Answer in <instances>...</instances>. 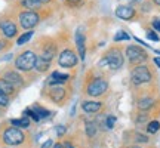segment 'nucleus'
<instances>
[{
	"mask_svg": "<svg viewBox=\"0 0 160 148\" xmlns=\"http://www.w3.org/2000/svg\"><path fill=\"white\" fill-rule=\"evenodd\" d=\"M125 64V57H123V52L120 51L119 47H110L108 51L102 55V58L99 59L98 65L102 67V68H110L113 71H117L123 67Z\"/></svg>",
	"mask_w": 160,
	"mask_h": 148,
	"instance_id": "nucleus-1",
	"label": "nucleus"
},
{
	"mask_svg": "<svg viewBox=\"0 0 160 148\" xmlns=\"http://www.w3.org/2000/svg\"><path fill=\"white\" fill-rule=\"evenodd\" d=\"M37 53L34 51H24L15 58V68L22 73H28L31 70H34Z\"/></svg>",
	"mask_w": 160,
	"mask_h": 148,
	"instance_id": "nucleus-2",
	"label": "nucleus"
},
{
	"mask_svg": "<svg viewBox=\"0 0 160 148\" xmlns=\"http://www.w3.org/2000/svg\"><path fill=\"white\" fill-rule=\"evenodd\" d=\"M153 79V74H151V70H150L148 65H144V64H139V65H135L131 71V81L135 86H141L145 85V83H150Z\"/></svg>",
	"mask_w": 160,
	"mask_h": 148,
	"instance_id": "nucleus-3",
	"label": "nucleus"
},
{
	"mask_svg": "<svg viewBox=\"0 0 160 148\" xmlns=\"http://www.w3.org/2000/svg\"><path fill=\"white\" fill-rule=\"evenodd\" d=\"M18 21H19V27L24 30H33L34 27H37L42 21V17L39 15V12L36 11H22L19 12L18 15Z\"/></svg>",
	"mask_w": 160,
	"mask_h": 148,
	"instance_id": "nucleus-4",
	"label": "nucleus"
},
{
	"mask_svg": "<svg viewBox=\"0 0 160 148\" xmlns=\"http://www.w3.org/2000/svg\"><path fill=\"white\" fill-rule=\"evenodd\" d=\"M126 58H128L131 65H139V64H144L148 59V53H147V51H144L141 46L129 45L126 47Z\"/></svg>",
	"mask_w": 160,
	"mask_h": 148,
	"instance_id": "nucleus-5",
	"label": "nucleus"
},
{
	"mask_svg": "<svg viewBox=\"0 0 160 148\" xmlns=\"http://www.w3.org/2000/svg\"><path fill=\"white\" fill-rule=\"evenodd\" d=\"M107 91H108V81L104 79V77H95L86 86V93L89 96H95V98L101 96Z\"/></svg>",
	"mask_w": 160,
	"mask_h": 148,
	"instance_id": "nucleus-6",
	"label": "nucleus"
},
{
	"mask_svg": "<svg viewBox=\"0 0 160 148\" xmlns=\"http://www.w3.org/2000/svg\"><path fill=\"white\" fill-rule=\"evenodd\" d=\"M79 64V57L73 49H64L58 57V65L62 68H73Z\"/></svg>",
	"mask_w": 160,
	"mask_h": 148,
	"instance_id": "nucleus-7",
	"label": "nucleus"
},
{
	"mask_svg": "<svg viewBox=\"0 0 160 148\" xmlns=\"http://www.w3.org/2000/svg\"><path fill=\"white\" fill-rule=\"evenodd\" d=\"M24 136L22 131H19L18 127H9V129H6L3 132V142L6 145H12V147H15V145H19V144L24 142Z\"/></svg>",
	"mask_w": 160,
	"mask_h": 148,
	"instance_id": "nucleus-8",
	"label": "nucleus"
},
{
	"mask_svg": "<svg viewBox=\"0 0 160 148\" xmlns=\"http://www.w3.org/2000/svg\"><path fill=\"white\" fill-rule=\"evenodd\" d=\"M0 33L6 39H15L18 36V25L9 18H2L0 19Z\"/></svg>",
	"mask_w": 160,
	"mask_h": 148,
	"instance_id": "nucleus-9",
	"label": "nucleus"
},
{
	"mask_svg": "<svg viewBox=\"0 0 160 148\" xmlns=\"http://www.w3.org/2000/svg\"><path fill=\"white\" fill-rule=\"evenodd\" d=\"M39 58H42L43 61L52 62L53 58L57 57V43L52 42V40H46L45 43L40 47V53L37 55Z\"/></svg>",
	"mask_w": 160,
	"mask_h": 148,
	"instance_id": "nucleus-10",
	"label": "nucleus"
},
{
	"mask_svg": "<svg viewBox=\"0 0 160 148\" xmlns=\"http://www.w3.org/2000/svg\"><path fill=\"white\" fill-rule=\"evenodd\" d=\"M116 17L123 19V21H132L138 17V12L133 6H129V5H120L116 7Z\"/></svg>",
	"mask_w": 160,
	"mask_h": 148,
	"instance_id": "nucleus-11",
	"label": "nucleus"
},
{
	"mask_svg": "<svg viewBox=\"0 0 160 148\" xmlns=\"http://www.w3.org/2000/svg\"><path fill=\"white\" fill-rule=\"evenodd\" d=\"M2 77L6 80V81H9L15 89H18V87H22L24 85H25V81H24V77L19 74V71H15V70H6V71H3L2 73Z\"/></svg>",
	"mask_w": 160,
	"mask_h": 148,
	"instance_id": "nucleus-12",
	"label": "nucleus"
},
{
	"mask_svg": "<svg viewBox=\"0 0 160 148\" xmlns=\"http://www.w3.org/2000/svg\"><path fill=\"white\" fill-rule=\"evenodd\" d=\"M76 47H77V52H79V58L82 61H85L86 58V40H85V34L77 30L76 33Z\"/></svg>",
	"mask_w": 160,
	"mask_h": 148,
	"instance_id": "nucleus-13",
	"label": "nucleus"
},
{
	"mask_svg": "<svg viewBox=\"0 0 160 148\" xmlns=\"http://www.w3.org/2000/svg\"><path fill=\"white\" fill-rule=\"evenodd\" d=\"M65 95H67V91L64 89L62 86H52L51 91H49V98H51L53 102H62L64 98H65Z\"/></svg>",
	"mask_w": 160,
	"mask_h": 148,
	"instance_id": "nucleus-14",
	"label": "nucleus"
},
{
	"mask_svg": "<svg viewBox=\"0 0 160 148\" xmlns=\"http://www.w3.org/2000/svg\"><path fill=\"white\" fill-rule=\"evenodd\" d=\"M68 80H70L68 74H62V73H59V71H53V73L51 74L49 80H48V83L51 86H61V85H64V83H67Z\"/></svg>",
	"mask_w": 160,
	"mask_h": 148,
	"instance_id": "nucleus-15",
	"label": "nucleus"
},
{
	"mask_svg": "<svg viewBox=\"0 0 160 148\" xmlns=\"http://www.w3.org/2000/svg\"><path fill=\"white\" fill-rule=\"evenodd\" d=\"M82 108L86 113H98L102 108V102H99V101H85V102H82Z\"/></svg>",
	"mask_w": 160,
	"mask_h": 148,
	"instance_id": "nucleus-16",
	"label": "nucleus"
},
{
	"mask_svg": "<svg viewBox=\"0 0 160 148\" xmlns=\"http://www.w3.org/2000/svg\"><path fill=\"white\" fill-rule=\"evenodd\" d=\"M0 91L3 92V93H6L8 96H11V95H13V93H15V91H17V89H15V87H13L9 81H6L3 77H0Z\"/></svg>",
	"mask_w": 160,
	"mask_h": 148,
	"instance_id": "nucleus-17",
	"label": "nucleus"
},
{
	"mask_svg": "<svg viewBox=\"0 0 160 148\" xmlns=\"http://www.w3.org/2000/svg\"><path fill=\"white\" fill-rule=\"evenodd\" d=\"M33 34H34V31H33V30H27L25 33H22V34L17 39V45L22 46V45H25V43H28L30 40H31V37H33Z\"/></svg>",
	"mask_w": 160,
	"mask_h": 148,
	"instance_id": "nucleus-18",
	"label": "nucleus"
},
{
	"mask_svg": "<svg viewBox=\"0 0 160 148\" xmlns=\"http://www.w3.org/2000/svg\"><path fill=\"white\" fill-rule=\"evenodd\" d=\"M49 67H51V62H48V61H43L42 58L37 57V59H36L34 70H37L39 73H46V71L49 70Z\"/></svg>",
	"mask_w": 160,
	"mask_h": 148,
	"instance_id": "nucleus-19",
	"label": "nucleus"
},
{
	"mask_svg": "<svg viewBox=\"0 0 160 148\" xmlns=\"http://www.w3.org/2000/svg\"><path fill=\"white\" fill-rule=\"evenodd\" d=\"M153 104H154V101L151 98H142V99L138 101V108L141 111H147V110H150L153 107Z\"/></svg>",
	"mask_w": 160,
	"mask_h": 148,
	"instance_id": "nucleus-20",
	"label": "nucleus"
},
{
	"mask_svg": "<svg viewBox=\"0 0 160 148\" xmlns=\"http://www.w3.org/2000/svg\"><path fill=\"white\" fill-rule=\"evenodd\" d=\"M12 125L15 127H28L30 126V119L27 116H24L21 119H13L12 120Z\"/></svg>",
	"mask_w": 160,
	"mask_h": 148,
	"instance_id": "nucleus-21",
	"label": "nucleus"
},
{
	"mask_svg": "<svg viewBox=\"0 0 160 148\" xmlns=\"http://www.w3.org/2000/svg\"><path fill=\"white\" fill-rule=\"evenodd\" d=\"M113 40H114V42H128V40H131V36L128 34L125 30H120V31H117L114 34Z\"/></svg>",
	"mask_w": 160,
	"mask_h": 148,
	"instance_id": "nucleus-22",
	"label": "nucleus"
},
{
	"mask_svg": "<svg viewBox=\"0 0 160 148\" xmlns=\"http://www.w3.org/2000/svg\"><path fill=\"white\" fill-rule=\"evenodd\" d=\"M33 110H34L36 113L39 114V117L40 119H45V117H48V116H49V111H48V110H45V108H42V107H39V105H34V107H33Z\"/></svg>",
	"mask_w": 160,
	"mask_h": 148,
	"instance_id": "nucleus-23",
	"label": "nucleus"
},
{
	"mask_svg": "<svg viewBox=\"0 0 160 148\" xmlns=\"http://www.w3.org/2000/svg\"><path fill=\"white\" fill-rule=\"evenodd\" d=\"M24 116H27V117H31V119L34 120V121H39V120H40L39 114L36 113L33 108H27L25 111H24Z\"/></svg>",
	"mask_w": 160,
	"mask_h": 148,
	"instance_id": "nucleus-24",
	"label": "nucleus"
},
{
	"mask_svg": "<svg viewBox=\"0 0 160 148\" xmlns=\"http://www.w3.org/2000/svg\"><path fill=\"white\" fill-rule=\"evenodd\" d=\"M95 132H97V126L95 123H86V135L88 136H93L95 135Z\"/></svg>",
	"mask_w": 160,
	"mask_h": 148,
	"instance_id": "nucleus-25",
	"label": "nucleus"
},
{
	"mask_svg": "<svg viewBox=\"0 0 160 148\" xmlns=\"http://www.w3.org/2000/svg\"><path fill=\"white\" fill-rule=\"evenodd\" d=\"M159 129H160V123H159V121H150L148 126H147V131H148L150 133H156Z\"/></svg>",
	"mask_w": 160,
	"mask_h": 148,
	"instance_id": "nucleus-26",
	"label": "nucleus"
},
{
	"mask_svg": "<svg viewBox=\"0 0 160 148\" xmlns=\"http://www.w3.org/2000/svg\"><path fill=\"white\" fill-rule=\"evenodd\" d=\"M147 39L153 40V42H159L160 37H159V34L156 33V30H147Z\"/></svg>",
	"mask_w": 160,
	"mask_h": 148,
	"instance_id": "nucleus-27",
	"label": "nucleus"
},
{
	"mask_svg": "<svg viewBox=\"0 0 160 148\" xmlns=\"http://www.w3.org/2000/svg\"><path fill=\"white\" fill-rule=\"evenodd\" d=\"M9 105V96L0 91V107H8Z\"/></svg>",
	"mask_w": 160,
	"mask_h": 148,
	"instance_id": "nucleus-28",
	"label": "nucleus"
},
{
	"mask_svg": "<svg viewBox=\"0 0 160 148\" xmlns=\"http://www.w3.org/2000/svg\"><path fill=\"white\" fill-rule=\"evenodd\" d=\"M151 25H153V30H156L157 33H160V18H154Z\"/></svg>",
	"mask_w": 160,
	"mask_h": 148,
	"instance_id": "nucleus-29",
	"label": "nucleus"
},
{
	"mask_svg": "<svg viewBox=\"0 0 160 148\" xmlns=\"http://www.w3.org/2000/svg\"><path fill=\"white\" fill-rule=\"evenodd\" d=\"M114 121H116L114 116H108V117H107V129H111L113 125H114Z\"/></svg>",
	"mask_w": 160,
	"mask_h": 148,
	"instance_id": "nucleus-30",
	"label": "nucleus"
},
{
	"mask_svg": "<svg viewBox=\"0 0 160 148\" xmlns=\"http://www.w3.org/2000/svg\"><path fill=\"white\" fill-rule=\"evenodd\" d=\"M65 132H67V127H65V126H62V125L57 126V133H58V136H62Z\"/></svg>",
	"mask_w": 160,
	"mask_h": 148,
	"instance_id": "nucleus-31",
	"label": "nucleus"
},
{
	"mask_svg": "<svg viewBox=\"0 0 160 148\" xmlns=\"http://www.w3.org/2000/svg\"><path fill=\"white\" fill-rule=\"evenodd\" d=\"M148 138L144 136V135H137V142H147Z\"/></svg>",
	"mask_w": 160,
	"mask_h": 148,
	"instance_id": "nucleus-32",
	"label": "nucleus"
},
{
	"mask_svg": "<svg viewBox=\"0 0 160 148\" xmlns=\"http://www.w3.org/2000/svg\"><path fill=\"white\" fill-rule=\"evenodd\" d=\"M33 2H34V3H37V5H48V3H51L52 0H33Z\"/></svg>",
	"mask_w": 160,
	"mask_h": 148,
	"instance_id": "nucleus-33",
	"label": "nucleus"
},
{
	"mask_svg": "<svg viewBox=\"0 0 160 148\" xmlns=\"http://www.w3.org/2000/svg\"><path fill=\"white\" fill-rule=\"evenodd\" d=\"M141 11H142V12H148V11H151V3H150V2H148V3H145V5L142 6V9H141Z\"/></svg>",
	"mask_w": 160,
	"mask_h": 148,
	"instance_id": "nucleus-34",
	"label": "nucleus"
},
{
	"mask_svg": "<svg viewBox=\"0 0 160 148\" xmlns=\"http://www.w3.org/2000/svg\"><path fill=\"white\" fill-rule=\"evenodd\" d=\"M52 145H53V142H52V139H48L43 145H42V148H51Z\"/></svg>",
	"mask_w": 160,
	"mask_h": 148,
	"instance_id": "nucleus-35",
	"label": "nucleus"
},
{
	"mask_svg": "<svg viewBox=\"0 0 160 148\" xmlns=\"http://www.w3.org/2000/svg\"><path fill=\"white\" fill-rule=\"evenodd\" d=\"M82 0H65V3H68V5H79Z\"/></svg>",
	"mask_w": 160,
	"mask_h": 148,
	"instance_id": "nucleus-36",
	"label": "nucleus"
},
{
	"mask_svg": "<svg viewBox=\"0 0 160 148\" xmlns=\"http://www.w3.org/2000/svg\"><path fill=\"white\" fill-rule=\"evenodd\" d=\"M153 61H154V64L157 65V68H160V58L159 57H154V59H153Z\"/></svg>",
	"mask_w": 160,
	"mask_h": 148,
	"instance_id": "nucleus-37",
	"label": "nucleus"
},
{
	"mask_svg": "<svg viewBox=\"0 0 160 148\" xmlns=\"http://www.w3.org/2000/svg\"><path fill=\"white\" fill-rule=\"evenodd\" d=\"M64 148H74V147H73L70 142H65V144H64Z\"/></svg>",
	"mask_w": 160,
	"mask_h": 148,
	"instance_id": "nucleus-38",
	"label": "nucleus"
},
{
	"mask_svg": "<svg viewBox=\"0 0 160 148\" xmlns=\"http://www.w3.org/2000/svg\"><path fill=\"white\" fill-rule=\"evenodd\" d=\"M151 3L156 6H160V0H151Z\"/></svg>",
	"mask_w": 160,
	"mask_h": 148,
	"instance_id": "nucleus-39",
	"label": "nucleus"
},
{
	"mask_svg": "<svg viewBox=\"0 0 160 148\" xmlns=\"http://www.w3.org/2000/svg\"><path fill=\"white\" fill-rule=\"evenodd\" d=\"M53 148H64V145H62V144H55V145H53Z\"/></svg>",
	"mask_w": 160,
	"mask_h": 148,
	"instance_id": "nucleus-40",
	"label": "nucleus"
},
{
	"mask_svg": "<svg viewBox=\"0 0 160 148\" xmlns=\"http://www.w3.org/2000/svg\"><path fill=\"white\" fill-rule=\"evenodd\" d=\"M156 53H159V55H160V51H156Z\"/></svg>",
	"mask_w": 160,
	"mask_h": 148,
	"instance_id": "nucleus-41",
	"label": "nucleus"
}]
</instances>
